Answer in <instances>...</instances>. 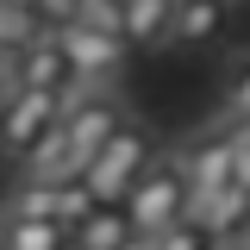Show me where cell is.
Returning a JSON list of instances; mask_svg holds the SVG:
<instances>
[{
	"mask_svg": "<svg viewBox=\"0 0 250 250\" xmlns=\"http://www.w3.org/2000/svg\"><path fill=\"white\" fill-rule=\"evenodd\" d=\"M188 213H194V188H188L182 150H156V163L138 175V188L125 194V219H131L138 244L163 238V231H169V225H182Z\"/></svg>",
	"mask_w": 250,
	"mask_h": 250,
	"instance_id": "6da1fadb",
	"label": "cell"
},
{
	"mask_svg": "<svg viewBox=\"0 0 250 250\" xmlns=\"http://www.w3.org/2000/svg\"><path fill=\"white\" fill-rule=\"evenodd\" d=\"M244 250H250V244H244Z\"/></svg>",
	"mask_w": 250,
	"mask_h": 250,
	"instance_id": "7402d4cb",
	"label": "cell"
},
{
	"mask_svg": "<svg viewBox=\"0 0 250 250\" xmlns=\"http://www.w3.org/2000/svg\"><path fill=\"white\" fill-rule=\"evenodd\" d=\"M138 250H219V238L207 231V219H194V213H188L182 225H169L163 238H150V244H138Z\"/></svg>",
	"mask_w": 250,
	"mask_h": 250,
	"instance_id": "5bb4252c",
	"label": "cell"
},
{
	"mask_svg": "<svg viewBox=\"0 0 250 250\" xmlns=\"http://www.w3.org/2000/svg\"><path fill=\"white\" fill-rule=\"evenodd\" d=\"M0 219H57V188L25 182V175H19V188L0 200Z\"/></svg>",
	"mask_w": 250,
	"mask_h": 250,
	"instance_id": "4fadbf2b",
	"label": "cell"
},
{
	"mask_svg": "<svg viewBox=\"0 0 250 250\" xmlns=\"http://www.w3.org/2000/svg\"><path fill=\"white\" fill-rule=\"evenodd\" d=\"M0 94H6V57H0Z\"/></svg>",
	"mask_w": 250,
	"mask_h": 250,
	"instance_id": "44dd1931",
	"label": "cell"
},
{
	"mask_svg": "<svg viewBox=\"0 0 250 250\" xmlns=\"http://www.w3.org/2000/svg\"><path fill=\"white\" fill-rule=\"evenodd\" d=\"M31 38H44V19L19 13V6H0V57H19Z\"/></svg>",
	"mask_w": 250,
	"mask_h": 250,
	"instance_id": "9a60e30c",
	"label": "cell"
},
{
	"mask_svg": "<svg viewBox=\"0 0 250 250\" xmlns=\"http://www.w3.org/2000/svg\"><path fill=\"white\" fill-rule=\"evenodd\" d=\"M6 88H25V94H50V100H75L82 94V75H75V62L69 50L57 44V31H44V38H31L19 57H6Z\"/></svg>",
	"mask_w": 250,
	"mask_h": 250,
	"instance_id": "277c9868",
	"label": "cell"
},
{
	"mask_svg": "<svg viewBox=\"0 0 250 250\" xmlns=\"http://www.w3.org/2000/svg\"><path fill=\"white\" fill-rule=\"evenodd\" d=\"M225 106H231V119H250V50L231 62V75H225Z\"/></svg>",
	"mask_w": 250,
	"mask_h": 250,
	"instance_id": "ac0fdd59",
	"label": "cell"
},
{
	"mask_svg": "<svg viewBox=\"0 0 250 250\" xmlns=\"http://www.w3.org/2000/svg\"><path fill=\"white\" fill-rule=\"evenodd\" d=\"M38 19H44V31H62L82 19V0H38Z\"/></svg>",
	"mask_w": 250,
	"mask_h": 250,
	"instance_id": "d6986e66",
	"label": "cell"
},
{
	"mask_svg": "<svg viewBox=\"0 0 250 250\" xmlns=\"http://www.w3.org/2000/svg\"><path fill=\"white\" fill-rule=\"evenodd\" d=\"M125 119H131V113H125V100L113 88H82L62 106V138H69V156H75V175H88V163L113 144V131H119Z\"/></svg>",
	"mask_w": 250,
	"mask_h": 250,
	"instance_id": "3957f363",
	"label": "cell"
},
{
	"mask_svg": "<svg viewBox=\"0 0 250 250\" xmlns=\"http://www.w3.org/2000/svg\"><path fill=\"white\" fill-rule=\"evenodd\" d=\"M88 213H100L94 188L82 182V175H75V182H62V188H57V225H62V231H75V225H82Z\"/></svg>",
	"mask_w": 250,
	"mask_h": 250,
	"instance_id": "2e32d148",
	"label": "cell"
},
{
	"mask_svg": "<svg viewBox=\"0 0 250 250\" xmlns=\"http://www.w3.org/2000/svg\"><path fill=\"white\" fill-rule=\"evenodd\" d=\"M57 125H62V100H50V94H25V88H6V94H0V150H6V156L25 163Z\"/></svg>",
	"mask_w": 250,
	"mask_h": 250,
	"instance_id": "5b68a950",
	"label": "cell"
},
{
	"mask_svg": "<svg viewBox=\"0 0 250 250\" xmlns=\"http://www.w3.org/2000/svg\"><path fill=\"white\" fill-rule=\"evenodd\" d=\"M225 0H182L175 6V31H169V44H213L219 31H225Z\"/></svg>",
	"mask_w": 250,
	"mask_h": 250,
	"instance_id": "8fae6325",
	"label": "cell"
},
{
	"mask_svg": "<svg viewBox=\"0 0 250 250\" xmlns=\"http://www.w3.org/2000/svg\"><path fill=\"white\" fill-rule=\"evenodd\" d=\"M194 219H207V231L219 238V250H244L250 244V188L231 182L225 194H213L207 207H194Z\"/></svg>",
	"mask_w": 250,
	"mask_h": 250,
	"instance_id": "ba28073f",
	"label": "cell"
},
{
	"mask_svg": "<svg viewBox=\"0 0 250 250\" xmlns=\"http://www.w3.org/2000/svg\"><path fill=\"white\" fill-rule=\"evenodd\" d=\"M156 150H163V144L144 131V119H125L119 131H113V144L88 163V175H82V182L94 188V200H100V207H125V194H131L138 175L156 163Z\"/></svg>",
	"mask_w": 250,
	"mask_h": 250,
	"instance_id": "7a4b0ae2",
	"label": "cell"
},
{
	"mask_svg": "<svg viewBox=\"0 0 250 250\" xmlns=\"http://www.w3.org/2000/svg\"><path fill=\"white\" fill-rule=\"evenodd\" d=\"M75 25H94L106 38H125V0H82V19Z\"/></svg>",
	"mask_w": 250,
	"mask_h": 250,
	"instance_id": "e0dca14e",
	"label": "cell"
},
{
	"mask_svg": "<svg viewBox=\"0 0 250 250\" xmlns=\"http://www.w3.org/2000/svg\"><path fill=\"white\" fill-rule=\"evenodd\" d=\"M231 125V150H238V182L250 188V119H225Z\"/></svg>",
	"mask_w": 250,
	"mask_h": 250,
	"instance_id": "ffe728a7",
	"label": "cell"
},
{
	"mask_svg": "<svg viewBox=\"0 0 250 250\" xmlns=\"http://www.w3.org/2000/svg\"><path fill=\"white\" fill-rule=\"evenodd\" d=\"M57 44L69 50L75 75H82V88H113L119 69H125V57H131L125 38H106V31H94V25H62Z\"/></svg>",
	"mask_w": 250,
	"mask_h": 250,
	"instance_id": "52a82bcc",
	"label": "cell"
},
{
	"mask_svg": "<svg viewBox=\"0 0 250 250\" xmlns=\"http://www.w3.org/2000/svg\"><path fill=\"white\" fill-rule=\"evenodd\" d=\"M69 250H138V231H131L125 207H100L69 231Z\"/></svg>",
	"mask_w": 250,
	"mask_h": 250,
	"instance_id": "9c48e42d",
	"label": "cell"
},
{
	"mask_svg": "<svg viewBox=\"0 0 250 250\" xmlns=\"http://www.w3.org/2000/svg\"><path fill=\"white\" fill-rule=\"evenodd\" d=\"M182 163H188V188H194V207H207L213 194L238 182V150H231V125H213L200 138L182 144Z\"/></svg>",
	"mask_w": 250,
	"mask_h": 250,
	"instance_id": "8992f818",
	"label": "cell"
},
{
	"mask_svg": "<svg viewBox=\"0 0 250 250\" xmlns=\"http://www.w3.org/2000/svg\"><path fill=\"white\" fill-rule=\"evenodd\" d=\"M175 6L182 0H125V44L138 50V44H169V31H175Z\"/></svg>",
	"mask_w": 250,
	"mask_h": 250,
	"instance_id": "30bf717a",
	"label": "cell"
},
{
	"mask_svg": "<svg viewBox=\"0 0 250 250\" xmlns=\"http://www.w3.org/2000/svg\"><path fill=\"white\" fill-rule=\"evenodd\" d=\"M0 250H69L57 219H0Z\"/></svg>",
	"mask_w": 250,
	"mask_h": 250,
	"instance_id": "7c38bea8",
	"label": "cell"
}]
</instances>
